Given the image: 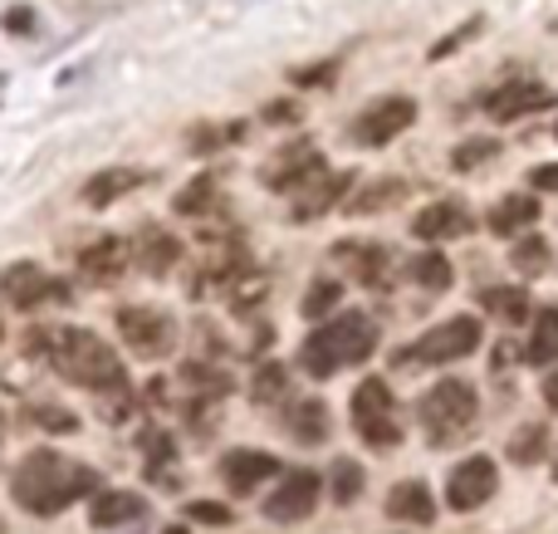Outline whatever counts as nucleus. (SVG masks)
I'll use <instances>...</instances> for the list:
<instances>
[{
    "label": "nucleus",
    "instance_id": "1",
    "mask_svg": "<svg viewBox=\"0 0 558 534\" xmlns=\"http://www.w3.org/2000/svg\"><path fill=\"white\" fill-rule=\"evenodd\" d=\"M10 490H15V500L25 510H35V515H59L64 506L94 496V490H98V471L69 466V461H59L54 451H29V457L15 466Z\"/></svg>",
    "mask_w": 558,
    "mask_h": 534
},
{
    "label": "nucleus",
    "instance_id": "2",
    "mask_svg": "<svg viewBox=\"0 0 558 534\" xmlns=\"http://www.w3.org/2000/svg\"><path fill=\"white\" fill-rule=\"evenodd\" d=\"M377 349V324L367 314H338L324 329H314L299 349V363H304L308 378H333V373L353 368V363H367V353Z\"/></svg>",
    "mask_w": 558,
    "mask_h": 534
},
{
    "label": "nucleus",
    "instance_id": "3",
    "mask_svg": "<svg viewBox=\"0 0 558 534\" xmlns=\"http://www.w3.org/2000/svg\"><path fill=\"white\" fill-rule=\"evenodd\" d=\"M49 363H54V373L64 383L88 388V392H108L123 383V363H118L113 349L88 329H54L49 333Z\"/></svg>",
    "mask_w": 558,
    "mask_h": 534
},
{
    "label": "nucleus",
    "instance_id": "4",
    "mask_svg": "<svg viewBox=\"0 0 558 534\" xmlns=\"http://www.w3.org/2000/svg\"><path fill=\"white\" fill-rule=\"evenodd\" d=\"M475 388L465 378H441L432 392L422 398V432L432 447H456L465 432L475 427Z\"/></svg>",
    "mask_w": 558,
    "mask_h": 534
},
{
    "label": "nucleus",
    "instance_id": "5",
    "mask_svg": "<svg viewBox=\"0 0 558 534\" xmlns=\"http://www.w3.org/2000/svg\"><path fill=\"white\" fill-rule=\"evenodd\" d=\"M475 349H481V324L471 314H461V319H446L436 329H426L412 349L397 353V368H441V363H456Z\"/></svg>",
    "mask_w": 558,
    "mask_h": 534
},
{
    "label": "nucleus",
    "instance_id": "6",
    "mask_svg": "<svg viewBox=\"0 0 558 534\" xmlns=\"http://www.w3.org/2000/svg\"><path fill=\"white\" fill-rule=\"evenodd\" d=\"M353 427L373 441L377 451H392L402 441V422H397V402L392 388L383 378H363L353 392Z\"/></svg>",
    "mask_w": 558,
    "mask_h": 534
},
{
    "label": "nucleus",
    "instance_id": "7",
    "mask_svg": "<svg viewBox=\"0 0 558 534\" xmlns=\"http://www.w3.org/2000/svg\"><path fill=\"white\" fill-rule=\"evenodd\" d=\"M118 333H123V343L137 359H167L177 343L172 314L153 310V304H128V310H118Z\"/></svg>",
    "mask_w": 558,
    "mask_h": 534
},
{
    "label": "nucleus",
    "instance_id": "8",
    "mask_svg": "<svg viewBox=\"0 0 558 534\" xmlns=\"http://www.w3.org/2000/svg\"><path fill=\"white\" fill-rule=\"evenodd\" d=\"M318 496H324V481H318L314 471H289L270 490V500H265V515H270L275 525H299V520L314 515Z\"/></svg>",
    "mask_w": 558,
    "mask_h": 534
},
{
    "label": "nucleus",
    "instance_id": "9",
    "mask_svg": "<svg viewBox=\"0 0 558 534\" xmlns=\"http://www.w3.org/2000/svg\"><path fill=\"white\" fill-rule=\"evenodd\" d=\"M412 118H416V104L412 98H377L373 108H363L357 113V123H353V143H363V147H387L402 128H412Z\"/></svg>",
    "mask_w": 558,
    "mask_h": 534
},
{
    "label": "nucleus",
    "instance_id": "10",
    "mask_svg": "<svg viewBox=\"0 0 558 534\" xmlns=\"http://www.w3.org/2000/svg\"><path fill=\"white\" fill-rule=\"evenodd\" d=\"M495 496V461L490 457H465L461 466L446 476V506L451 510H481Z\"/></svg>",
    "mask_w": 558,
    "mask_h": 534
},
{
    "label": "nucleus",
    "instance_id": "11",
    "mask_svg": "<svg viewBox=\"0 0 558 534\" xmlns=\"http://www.w3.org/2000/svg\"><path fill=\"white\" fill-rule=\"evenodd\" d=\"M128 265H133V251H128V241H118V235H98V241H88L84 251L74 255V270L84 275L88 284H118Z\"/></svg>",
    "mask_w": 558,
    "mask_h": 534
},
{
    "label": "nucleus",
    "instance_id": "12",
    "mask_svg": "<svg viewBox=\"0 0 558 534\" xmlns=\"http://www.w3.org/2000/svg\"><path fill=\"white\" fill-rule=\"evenodd\" d=\"M0 300H5L10 310H35V304H45V300H64V290H54V280H49L35 260H20L0 275Z\"/></svg>",
    "mask_w": 558,
    "mask_h": 534
},
{
    "label": "nucleus",
    "instance_id": "13",
    "mask_svg": "<svg viewBox=\"0 0 558 534\" xmlns=\"http://www.w3.org/2000/svg\"><path fill=\"white\" fill-rule=\"evenodd\" d=\"M318 177H324V157L314 153V143H289L284 153H275L270 167H265V186H275V192L318 182Z\"/></svg>",
    "mask_w": 558,
    "mask_h": 534
},
{
    "label": "nucleus",
    "instance_id": "14",
    "mask_svg": "<svg viewBox=\"0 0 558 534\" xmlns=\"http://www.w3.org/2000/svg\"><path fill=\"white\" fill-rule=\"evenodd\" d=\"M270 476H279V461L270 451H231V457L221 461V481L231 486V496H251V490H260Z\"/></svg>",
    "mask_w": 558,
    "mask_h": 534
},
{
    "label": "nucleus",
    "instance_id": "15",
    "mask_svg": "<svg viewBox=\"0 0 558 534\" xmlns=\"http://www.w3.org/2000/svg\"><path fill=\"white\" fill-rule=\"evenodd\" d=\"M147 182V172L143 167H104V172H94L84 182V206H94V211H104V206H113V202H123L128 192H137V186Z\"/></svg>",
    "mask_w": 558,
    "mask_h": 534
},
{
    "label": "nucleus",
    "instance_id": "16",
    "mask_svg": "<svg viewBox=\"0 0 558 534\" xmlns=\"http://www.w3.org/2000/svg\"><path fill=\"white\" fill-rule=\"evenodd\" d=\"M133 251V265L147 275H167L177 260H182V241H177L172 231H162V226H147V231H137V241L128 245Z\"/></svg>",
    "mask_w": 558,
    "mask_h": 534
},
{
    "label": "nucleus",
    "instance_id": "17",
    "mask_svg": "<svg viewBox=\"0 0 558 534\" xmlns=\"http://www.w3.org/2000/svg\"><path fill=\"white\" fill-rule=\"evenodd\" d=\"M416 241H456V235L471 231V211L461 202H436V206H422L412 221Z\"/></svg>",
    "mask_w": 558,
    "mask_h": 534
},
{
    "label": "nucleus",
    "instance_id": "18",
    "mask_svg": "<svg viewBox=\"0 0 558 534\" xmlns=\"http://www.w3.org/2000/svg\"><path fill=\"white\" fill-rule=\"evenodd\" d=\"M143 515H147V500L133 496V490H98L94 506H88V525L94 530H123Z\"/></svg>",
    "mask_w": 558,
    "mask_h": 534
},
{
    "label": "nucleus",
    "instance_id": "19",
    "mask_svg": "<svg viewBox=\"0 0 558 534\" xmlns=\"http://www.w3.org/2000/svg\"><path fill=\"white\" fill-rule=\"evenodd\" d=\"M549 88L544 84H500L490 98H485V108H490L495 118H520V113H539V108H549Z\"/></svg>",
    "mask_w": 558,
    "mask_h": 534
},
{
    "label": "nucleus",
    "instance_id": "20",
    "mask_svg": "<svg viewBox=\"0 0 558 534\" xmlns=\"http://www.w3.org/2000/svg\"><path fill=\"white\" fill-rule=\"evenodd\" d=\"M387 520H402V525H432L436 520V500L422 481H402V486L387 496Z\"/></svg>",
    "mask_w": 558,
    "mask_h": 534
},
{
    "label": "nucleus",
    "instance_id": "21",
    "mask_svg": "<svg viewBox=\"0 0 558 534\" xmlns=\"http://www.w3.org/2000/svg\"><path fill=\"white\" fill-rule=\"evenodd\" d=\"M348 186H353V177H348V172L318 177V182L308 186L304 196H299V206H294V221H318V216H328V211H333V206H343Z\"/></svg>",
    "mask_w": 558,
    "mask_h": 534
},
{
    "label": "nucleus",
    "instance_id": "22",
    "mask_svg": "<svg viewBox=\"0 0 558 534\" xmlns=\"http://www.w3.org/2000/svg\"><path fill=\"white\" fill-rule=\"evenodd\" d=\"M284 427L294 441H304V447H318V441H328V408L318 398H294L284 412Z\"/></svg>",
    "mask_w": 558,
    "mask_h": 534
},
{
    "label": "nucleus",
    "instance_id": "23",
    "mask_svg": "<svg viewBox=\"0 0 558 534\" xmlns=\"http://www.w3.org/2000/svg\"><path fill=\"white\" fill-rule=\"evenodd\" d=\"M524 359H530L534 368H549V363H558V310H554V304L534 314L530 343H524Z\"/></svg>",
    "mask_w": 558,
    "mask_h": 534
},
{
    "label": "nucleus",
    "instance_id": "24",
    "mask_svg": "<svg viewBox=\"0 0 558 534\" xmlns=\"http://www.w3.org/2000/svg\"><path fill=\"white\" fill-rule=\"evenodd\" d=\"M534 221H539V206L530 196H505L490 211V231H500V235H524Z\"/></svg>",
    "mask_w": 558,
    "mask_h": 534
},
{
    "label": "nucleus",
    "instance_id": "25",
    "mask_svg": "<svg viewBox=\"0 0 558 534\" xmlns=\"http://www.w3.org/2000/svg\"><path fill=\"white\" fill-rule=\"evenodd\" d=\"M338 255H343V260L353 265V270L363 275L367 284H383L387 251H383V245H377V241H367V245H363V241H343V245H338Z\"/></svg>",
    "mask_w": 558,
    "mask_h": 534
},
{
    "label": "nucleus",
    "instance_id": "26",
    "mask_svg": "<svg viewBox=\"0 0 558 534\" xmlns=\"http://www.w3.org/2000/svg\"><path fill=\"white\" fill-rule=\"evenodd\" d=\"M407 202V182H373L348 202L353 216H373V211H387V206H402Z\"/></svg>",
    "mask_w": 558,
    "mask_h": 534
},
{
    "label": "nucleus",
    "instance_id": "27",
    "mask_svg": "<svg viewBox=\"0 0 558 534\" xmlns=\"http://www.w3.org/2000/svg\"><path fill=\"white\" fill-rule=\"evenodd\" d=\"M216 196H221V186H216V177L211 172H202L196 182H186L182 192H177V216H206L216 206Z\"/></svg>",
    "mask_w": 558,
    "mask_h": 534
},
{
    "label": "nucleus",
    "instance_id": "28",
    "mask_svg": "<svg viewBox=\"0 0 558 534\" xmlns=\"http://www.w3.org/2000/svg\"><path fill=\"white\" fill-rule=\"evenodd\" d=\"M544 457H549V432H544L539 422H530V427H520L510 437V461L514 466H539Z\"/></svg>",
    "mask_w": 558,
    "mask_h": 534
},
{
    "label": "nucleus",
    "instance_id": "29",
    "mask_svg": "<svg viewBox=\"0 0 558 534\" xmlns=\"http://www.w3.org/2000/svg\"><path fill=\"white\" fill-rule=\"evenodd\" d=\"M251 398L265 402V408L289 398V368H284V363H260V373L251 378Z\"/></svg>",
    "mask_w": 558,
    "mask_h": 534
},
{
    "label": "nucleus",
    "instance_id": "30",
    "mask_svg": "<svg viewBox=\"0 0 558 534\" xmlns=\"http://www.w3.org/2000/svg\"><path fill=\"white\" fill-rule=\"evenodd\" d=\"M481 304L490 314H500L505 324H524V314H530V294H524V284H514V290H485Z\"/></svg>",
    "mask_w": 558,
    "mask_h": 534
},
{
    "label": "nucleus",
    "instance_id": "31",
    "mask_svg": "<svg viewBox=\"0 0 558 534\" xmlns=\"http://www.w3.org/2000/svg\"><path fill=\"white\" fill-rule=\"evenodd\" d=\"M510 265L530 280V275H544L549 270V241H539V235H520V245L510 251Z\"/></svg>",
    "mask_w": 558,
    "mask_h": 534
},
{
    "label": "nucleus",
    "instance_id": "32",
    "mask_svg": "<svg viewBox=\"0 0 558 534\" xmlns=\"http://www.w3.org/2000/svg\"><path fill=\"white\" fill-rule=\"evenodd\" d=\"M412 280L426 284V290H446V284H451V260H446L441 251H422L412 260Z\"/></svg>",
    "mask_w": 558,
    "mask_h": 534
},
{
    "label": "nucleus",
    "instance_id": "33",
    "mask_svg": "<svg viewBox=\"0 0 558 534\" xmlns=\"http://www.w3.org/2000/svg\"><path fill=\"white\" fill-rule=\"evenodd\" d=\"M182 383H186V388H196V392H206V398H221V392H231V378H226L221 368H211V363H186Z\"/></svg>",
    "mask_w": 558,
    "mask_h": 534
},
{
    "label": "nucleus",
    "instance_id": "34",
    "mask_svg": "<svg viewBox=\"0 0 558 534\" xmlns=\"http://www.w3.org/2000/svg\"><path fill=\"white\" fill-rule=\"evenodd\" d=\"M495 153H500V143H495V137H471V143L456 147L451 167H456V172H475V167H485Z\"/></svg>",
    "mask_w": 558,
    "mask_h": 534
},
{
    "label": "nucleus",
    "instance_id": "35",
    "mask_svg": "<svg viewBox=\"0 0 558 534\" xmlns=\"http://www.w3.org/2000/svg\"><path fill=\"white\" fill-rule=\"evenodd\" d=\"M226 300H231V310H241V314H245V310H255V304L265 300V280H260L255 270H245L241 280H235L231 290H226Z\"/></svg>",
    "mask_w": 558,
    "mask_h": 534
},
{
    "label": "nucleus",
    "instance_id": "36",
    "mask_svg": "<svg viewBox=\"0 0 558 534\" xmlns=\"http://www.w3.org/2000/svg\"><path fill=\"white\" fill-rule=\"evenodd\" d=\"M343 300V284H333V280H318L314 290L304 294V319H324L333 304Z\"/></svg>",
    "mask_w": 558,
    "mask_h": 534
},
{
    "label": "nucleus",
    "instance_id": "37",
    "mask_svg": "<svg viewBox=\"0 0 558 534\" xmlns=\"http://www.w3.org/2000/svg\"><path fill=\"white\" fill-rule=\"evenodd\" d=\"M328 481H333V486H328L333 490V500H343V506L348 500H357V490H363V471H357V461H338Z\"/></svg>",
    "mask_w": 558,
    "mask_h": 534
},
{
    "label": "nucleus",
    "instance_id": "38",
    "mask_svg": "<svg viewBox=\"0 0 558 534\" xmlns=\"http://www.w3.org/2000/svg\"><path fill=\"white\" fill-rule=\"evenodd\" d=\"M186 520H196V525H211V530H226L235 515L221 506V500H192V506H186Z\"/></svg>",
    "mask_w": 558,
    "mask_h": 534
},
{
    "label": "nucleus",
    "instance_id": "39",
    "mask_svg": "<svg viewBox=\"0 0 558 534\" xmlns=\"http://www.w3.org/2000/svg\"><path fill=\"white\" fill-rule=\"evenodd\" d=\"M29 422L45 432H74V412H59V408H29Z\"/></svg>",
    "mask_w": 558,
    "mask_h": 534
},
{
    "label": "nucleus",
    "instance_id": "40",
    "mask_svg": "<svg viewBox=\"0 0 558 534\" xmlns=\"http://www.w3.org/2000/svg\"><path fill=\"white\" fill-rule=\"evenodd\" d=\"M475 29H481V20H465L461 29H451V35H441V39H436V49H432V59H446V54H456V45H461V39H471Z\"/></svg>",
    "mask_w": 558,
    "mask_h": 534
},
{
    "label": "nucleus",
    "instance_id": "41",
    "mask_svg": "<svg viewBox=\"0 0 558 534\" xmlns=\"http://www.w3.org/2000/svg\"><path fill=\"white\" fill-rule=\"evenodd\" d=\"M534 186L539 192H558V167H534Z\"/></svg>",
    "mask_w": 558,
    "mask_h": 534
},
{
    "label": "nucleus",
    "instance_id": "42",
    "mask_svg": "<svg viewBox=\"0 0 558 534\" xmlns=\"http://www.w3.org/2000/svg\"><path fill=\"white\" fill-rule=\"evenodd\" d=\"M544 402H549V408L558 412V368L549 373V378H544Z\"/></svg>",
    "mask_w": 558,
    "mask_h": 534
},
{
    "label": "nucleus",
    "instance_id": "43",
    "mask_svg": "<svg viewBox=\"0 0 558 534\" xmlns=\"http://www.w3.org/2000/svg\"><path fill=\"white\" fill-rule=\"evenodd\" d=\"M162 534H192V530H186V525H172V530H162Z\"/></svg>",
    "mask_w": 558,
    "mask_h": 534
}]
</instances>
